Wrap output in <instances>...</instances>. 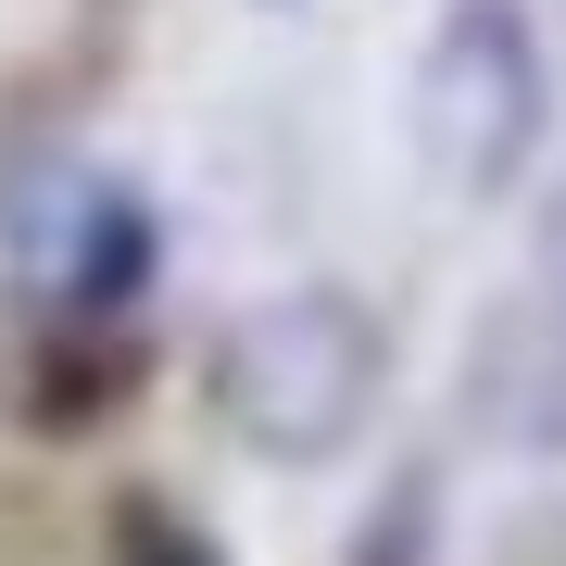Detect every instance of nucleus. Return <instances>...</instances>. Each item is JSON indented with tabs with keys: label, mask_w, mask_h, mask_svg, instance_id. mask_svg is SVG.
I'll return each instance as SVG.
<instances>
[{
	"label": "nucleus",
	"mask_w": 566,
	"mask_h": 566,
	"mask_svg": "<svg viewBox=\"0 0 566 566\" xmlns=\"http://www.w3.org/2000/svg\"><path fill=\"white\" fill-rule=\"evenodd\" d=\"M102 566H227V554H214V528H189L164 491H126V504H114V554H102Z\"/></svg>",
	"instance_id": "obj_5"
},
{
	"label": "nucleus",
	"mask_w": 566,
	"mask_h": 566,
	"mask_svg": "<svg viewBox=\"0 0 566 566\" xmlns=\"http://www.w3.org/2000/svg\"><path fill=\"white\" fill-rule=\"evenodd\" d=\"M542 290H554V303H566V177L542 189Z\"/></svg>",
	"instance_id": "obj_6"
},
{
	"label": "nucleus",
	"mask_w": 566,
	"mask_h": 566,
	"mask_svg": "<svg viewBox=\"0 0 566 566\" xmlns=\"http://www.w3.org/2000/svg\"><path fill=\"white\" fill-rule=\"evenodd\" d=\"M139 378H151V340L126 315H63L51 303V327H25L13 365H0V416L25 441H102L139 403Z\"/></svg>",
	"instance_id": "obj_3"
},
{
	"label": "nucleus",
	"mask_w": 566,
	"mask_h": 566,
	"mask_svg": "<svg viewBox=\"0 0 566 566\" xmlns=\"http://www.w3.org/2000/svg\"><path fill=\"white\" fill-rule=\"evenodd\" d=\"M390 403V327L365 290L303 277V290H264V303L214 340V416L227 441L264 465H327L353 453Z\"/></svg>",
	"instance_id": "obj_1"
},
{
	"label": "nucleus",
	"mask_w": 566,
	"mask_h": 566,
	"mask_svg": "<svg viewBox=\"0 0 566 566\" xmlns=\"http://www.w3.org/2000/svg\"><path fill=\"white\" fill-rule=\"evenodd\" d=\"M403 126H416V164L453 202H504L528 177V151H542V126H554V63H542L516 0H453V13L428 25Z\"/></svg>",
	"instance_id": "obj_2"
},
{
	"label": "nucleus",
	"mask_w": 566,
	"mask_h": 566,
	"mask_svg": "<svg viewBox=\"0 0 566 566\" xmlns=\"http://www.w3.org/2000/svg\"><path fill=\"white\" fill-rule=\"evenodd\" d=\"M25 277H39L63 315H139V290L164 277V214L139 189L88 177V189H63L51 240H25Z\"/></svg>",
	"instance_id": "obj_4"
}]
</instances>
